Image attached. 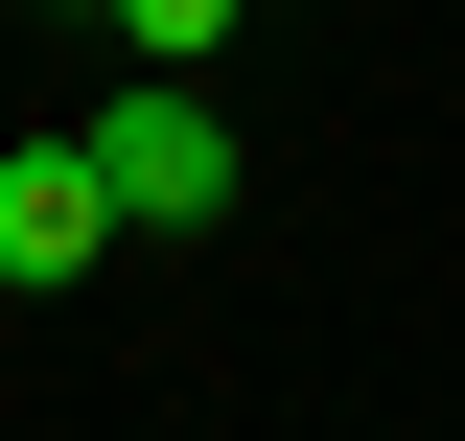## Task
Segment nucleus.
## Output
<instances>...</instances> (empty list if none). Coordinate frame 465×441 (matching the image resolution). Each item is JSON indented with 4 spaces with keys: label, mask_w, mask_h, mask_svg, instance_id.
Listing matches in <instances>:
<instances>
[{
    "label": "nucleus",
    "mask_w": 465,
    "mask_h": 441,
    "mask_svg": "<svg viewBox=\"0 0 465 441\" xmlns=\"http://www.w3.org/2000/svg\"><path fill=\"white\" fill-rule=\"evenodd\" d=\"M94 256H116V186H94V140H24V163H0V279L47 302V279H94Z\"/></svg>",
    "instance_id": "f03ea898"
},
{
    "label": "nucleus",
    "mask_w": 465,
    "mask_h": 441,
    "mask_svg": "<svg viewBox=\"0 0 465 441\" xmlns=\"http://www.w3.org/2000/svg\"><path fill=\"white\" fill-rule=\"evenodd\" d=\"M94 24H140V70H186V47H232L256 0H94Z\"/></svg>",
    "instance_id": "7ed1b4c3"
},
{
    "label": "nucleus",
    "mask_w": 465,
    "mask_h": 441,
    "mask_svg": "<svg viewBox=\"0 0 465 441\" xmlns=\"http://www.w3.org/2000/svg\"><path fill=\"white\" fill-rule=\"evenodd\" d=\"M94 186H116V232H210V210H232L256 163H232V116L186 93V70H140V93L94 116Z\"/></svg>",
    "instance_id": "f257e3e1"
}]
</instances>
